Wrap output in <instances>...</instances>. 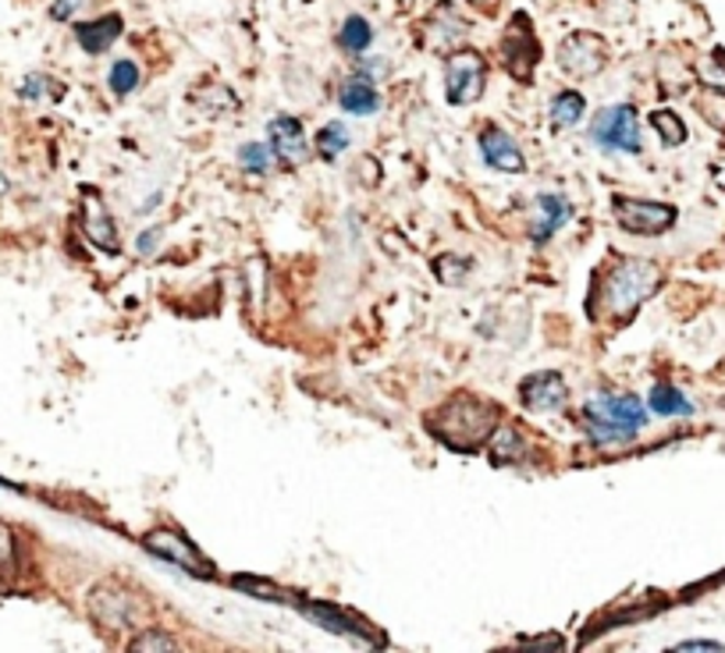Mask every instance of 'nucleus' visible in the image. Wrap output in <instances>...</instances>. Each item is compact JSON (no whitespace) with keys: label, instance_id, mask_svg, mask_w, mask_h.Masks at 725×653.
<instances>
[{"label":"nucleus","instance_id":"1","mask_svg":"<svg viewBox=\"0 0 725 653\" xmlns=\"http://www.w3.org/2000/svg\"><path fill=\"white\" fill-rule=\"evenodd\" d=\"M502 408L480 394H451V398L427 416V430L451 451H477L483 440H491Z\"/></svg>","mask_w":725,"mask_h":653},{"label":"nucleus","instance_id":"2","mask_svg":"<svg viewBox=\"0 0 725 653\" xmlns=\"http://www.w3.org/2000/svg\"><path fill=\"white\" fill-rule=\"evenodd\" d=\"M658 284H661L658 263L629 256V260H618L598 281V292L591 295L594 302H587V313H591V316L609 313V316H615L618 324H623V320H629V316L644 306L647 299L658 292Z\"/></svg>","mask_w":725,"mask_h":653},{"label":"nucleus","instance_id":"3","mask_svg":"<svg viewBox=\"0 0 725 653\" xmlns=\"http://www.w3.org/2000/svg\"><path fill=\"white\" fill-rule=\"evenodd\" d=\"M583 427L598 444H626L647 427V405L637 394L598 391L583 405Z\"/></svg>","mask_w":725,"mask_h":653},{"label":"nucleus","instance_id":"4","mask_svg":"<svg viewBox=\"0 0 725 653\" xmlns=\"http://www.w3.org/2000/svg\"><path fill=\"white\" fill-rule=\"evenodd\" d=\"M498 50H502V60H505V68L512 71V79H516V82H531L534 79V68H537V60H540V43H537V33H534L531 19H526L523 11L512 14V22L505 25L502 43H498Z\"/></svg>","mask_w":725,"mask_h":653},{"label":"nucleus","instance_id":"5","mask_svg":"<svg viewBox=\"0 0 725 653\" xmlns=\"http://www.w3.org/2000/svg\"><path fill=\"white\" fill-rule=\"evenodd\" d=\"M591 139L601 149H618V154H640V121L633 103L623 108H604L591 121Z\"/></svg>","mask_w":725,"mask_h":653},{"label":"nucleus","instance_id":"6","mask_svg":"<svg viewBox=\"0 0 725 653\" xmlns=\"http://www.w3.org/2000/svg\"><path fill=\"white\" fill-rule=\"evenodd\" d=\"M488 79V60L477 50H456L445 65V97L451 108H466L473 103Z\"/></svg>","mask_w":725,"mask_h":653},{"label":"nucleus","instance_id":"7","mask_svg":"<svg viewBox=\"0 0 725 653\" xmlns=\"http://www.w3.org/2000/svg\"><path fill=\"white\" fill-rule=\"evenodd\" d=\"M143 547L149 554H157L164 561H171V565H178L181 572L196 575V579H214V565L200 554V547H192L181 533H175V529H154V533L143 537Z\"/></svg>","mask_w":725,"mask_h":653},{"label":"nucleus","instance_id":"8","mask_svg":"<svg viewBox=\"0 0 725 653\" xmlns=\"http://www.w3.org/2000/svg\"><path fill=\"white\" fill-rule=\"evenodd\" d=\"M615 221L633 235H661L676 224V206L651 203V200H629V195H615Z\"/></svg>","mask_w":725,"mask_h":653},{"label":"nucleus","instance_id":"9","mask_svg":"<svg viewBox=\"0 0 725 653\" xmlns=\"http://www.w3.org/2000/svg\"><path fill=\"white\" fill-rule=\"evenodd\" d=\"M566 394L569 391H566L562 373H555V370L531 373L520 384V402L531 408V413H558V408H566Z\"/></svg>","mask_w":725,"mask_h":653},{"label":"nucleus","instance_id":"10","mask_svg":"<svg viewBox=\"0 0 725 653\" xmlns=\"http://www.w3.org/2000/svg\"><path fill=\"white\" fill-rule=\"evenodd\" d=\"M558 60H562V68L569 75H577V79H587V75H598L604 68V40L601 36H591V33H577L562 43V50H558Z\"/></svg>","mask_w":725,"mask_h":653},{"label":"nucleus","instance_id":"11","mask_svg":"<svg viewBox=\"0 0 725 653\" xmlns=\"http://www.w3.org/2000/svg\"><path fill=\"white\" fill-rule=\"evenodd\" d=\"M89 611H93L97 621L108 626V632L129 629L135 621V615H140L135 611V600L129 594H121V589H114V586H100L93 594V600H89Z\"/></svg>","mask_w":725,"mask_h":653},{"label":"nucleus","instance_id":"12","mask_svg":"<svg viewBox=\"0 0 725 653\" xmlns=\"http://www.w3.org/2000/svg\"><path fill=\"white\" fill-rule=\"evenodd\" d=\"M480 154L494 171H509V174L526 171L523 149L516 146V139H512L505 128H483L480 132Z\"/></svg>","mask_w":725,"mask_h":653},{"label":"nucleus","instance_id":"13","mask_svg":"<svg viewBox=\"0 0 725 653\" xmlns=\"http://www.w3.org/2000/svg\"><path fill=\"white\" fill-rule=\"evenodd\" d=\"M267 135H270V149H275V157H281L285 164H302V160H306V132H302L299 117L278 114L267 125Z\"/></svg>","mask_w":725,"mask_h":653},{"label":"nucleus","instance_id":"14","mask_svg":"<svg viewBox=\"0 0 725 653\" xmlns=\"http://www.w3.org/2000/svg\"><path fill=\"white\" fill-rule=\"evenodd\" d=\"M82 227H86V238L93 241L97 249L103 252H118V232H114V221L108 217V210H103L100 195L93 189H86V214H82Z\"/></svg>","mask_w":725,"mask_h":653},{"label":"nucleus","instance_id":"15","mask_svg":"<svg viewBox=\"0 0 725 653\" xmlns=\"http://www.w3.org/2000/svg\"><path fill=\"white\" fill-rule=\"evenodd\" d=\"M338 103H342V111H345V114L370 117V114L381 111V93H377V89H373L370 75H362V71H359V75H353V79L342 86Z\"/></svg>","mask_w":725,"mask_h":653},{"label":"nucleus","instance_id":"16","mask_svg":"<svg viewBox=\"0 0 725 653\" xmlns=\"http://www.w3.org/2000/svg\"><path fill=\"white\" fill-rule=\"evenodd\" d=\"M121 29H125V22H121L118 14H103V19L75 25V40L82 43L86 54H103L121 36Z\"/></svg>","mask_w":725,"mask_h":653},{"label":"nucleus","instance_id":"17","mask_svg":"<svg viewBox=\"0 0 725 653\" xmlns=\"http://www.w3.org/2000/svg\"><path fill=\"white\" fill-rule=\"evenodd\" d=\"M526 454H531L526 437L516 427H502V423H498L494 440H491V462L494 465H516V462H526Z\"/></svg>","mask_w":725,"mask_h":653},{"label":"nucleus","instance_id":"18","mask_svg":"<svg viewBox=\"0 0 725 653\" xmlns=\"http://www.w3.org/2000/svg\"><path fill=\"white\" fill-rule=\"evenodd\" d=\"M302 615L313 618L316 626H324L327 632L335 635H349V640H359L362 632H367V626H359V621H353L345 611H338V607H324V604H302Z\"/></svg>","mask_w":725,"mask_h":653},{"label":"nucleus","instance_id":"19","mask_svg":"<svg viewBox=\"0 0 725 653\" xmlns=\"http://www.w3.org/2000/svg\"><path fill=\"white\" fill-rule=\"evenodd\" d=\"M537 206L544 210V217H540V224L534 227V241H548V238L558 232V227L569 224L572 206H569V200H562V195H540Z\"/></svg>","mask_w":725,"mask_h":653},{"label":"nucleus","instance_id":"20","mask_svg":"<svg viewBox=\"0 0 725 653\" xmlns=\"http://www.w3.org/2000/svg\"><path fill=\"white\" fill-rule=\"evenodd\" d=\"M647 405H651V413H658V416H690L693 413L690 398L679 387H672V384H655Z\"/></svg>","mask_w":725,"mask_h":653},{"label":"nucleus","instance_id":"21","mask_svg":"<svg viewBox=\"0 0 725 653\" xmlns=\"http://www.w3.org/2000/svg\"><path fill=\"white\" fill-rule=\"evenodd\" d=\"M583 111H587V103H583V97L577 93V89H566V93H558L551 100V121L558 128H572L583 117Z\"/></svg>","mask_w":725,"mask_h":653},{"label":"nucleus","instance_id":"22","mask_svg":"<svg viewBox=\"0 0 725 653\" xmlns=\"http://www.w3.org/2000/svg\"><path fill=\"white\" fill-rule=\"evenodd\" d=\"M370 40H373V29H370L367 19H359V14H353V19H345L342 33H338L342 50H349V54H367V50H370Z\"/></svg>","mask_w":725,"mask_h":653},{"label":"nucleus","instance_id":"23","mask_svg":"<svg viewBox=\"0 0 725 653\" xmlns=\"http://www.w3.org/2000/svg\"><path fill=\"white\" fill-rule=\"evenodd\" d=\"M349 128L342 125V121H331V125L321 128V135H316V154H321L324 160H335L338 154H345L349 149Z\"/></svg>","mask_w":725,"mask_h":653},{"label":"nucleus","instance_id":"24","mask_svg":"<svg viewBox=\"0 0 725 653\" xmlns=\"http://www.w3.org/2000/svg\"><path fill=\"white\" fill-rule=\"evenodd\" d=\"M238 160L249 174H267L270 167H275V149L264 146V143H249V146L238 149Z\"/></svg>","mask_w":725,"mask_h":653},{"label":"nucleus","instance_id":"25","mask_svg":"<svg viewBox=\"0 0 725 653\" xmlns=\"http://www.w3.org/2000/svg\"><path fill=\"white\" fill-rule=\"evenodd\" d=\"M651 125L658 128V135H661L665 146H683V143H687V125H683V121H679L672 111H655V114H651Z\"/></svg>","mask_w":725,"mask_h":653},{"label":"nucleus","instance_id":"26","mask_svg":"<svg viewBox=\"0 0 725 653\" xmlns=\"http://www.w3.org/2000/svg\"><path fill=\"white\" fill-rule=\"evenodd\" d=\"M111 89L118 97H125V93H132L135 86H140V68L132 65V60H118V65L111 68Z\"/></svg>","mask_w":725,"mask_h":653},{"label":"nucleus","instance_id":"27","mask_svg":"<svg viewBox=\"0 0 725 653\" xmlns=\"http://www.w3.org/2000/svg\"><path fill=\"white\" fill-rule=\"evenodd\" d=\"M701 79H704L707 86H715L718 93H725V50H715V54H712V60H707L704 71H701Z\"/></svg>","mask_w":725,"mask_h":653},{"label":"nucleus","instance_id":"28","mask_svg":"<svg viewBox=\"0 0 725 653\" xmlns=\"http://www.w3.org/2000/svg\"><path fill=\"white\" fill-rule=\"evenodd\" d=\"M132 650H178V643H171V635L164 632H143L132 640Z\"/></svg>","mask_w":725,"mask_h":653},{"label":"nucleus","instance_id":"29","mask_svg":"<svg viewBox=\"0 0 725 653\" xmlns=\"http://www.w3.org/2000/svg\"><path fill=\"white\" fill-rule=\"evenodd\" d=\"M14 565V540L8 533V526L0 522V572H8Z\"/></svg>","mask_w":725,"mask_h":653},{"label":"nucleus","instance_id":"30","mask_svg":"<svg viewBox=\"0 0 725 653\" xmlns=\"http://www.w3.org/2000/svg\"><path fill=\"white\" fill-rule=\"evenodd\" d=\"M89 4V0H57V4L51 8V19L54 22H65V19H71L75 11H82Z\"/></svg>","mask_w":725,"mask_h":653},{"label":"nucleus","instance_id":"31","mask_svg":"<svg viewBox=\"0 0 725 653\" xmlns=\"http://www.w3.org/2000/svg\"><path fill=\"white\" fill-rule=\"evenodd\" d=\"M679 653H722L725 646L715 640H690V643H676Z\"/></svg>","mask_w":725,"mask_h":653},{"label":"nucleus","instance_id":"32","mask_svg":"<svg viewBox=\"0 0 725 653\" xmlns=\"http://www.w3.org/2000/svg\"><path fill=\"white\" fill-rule=\"evenodd\" d=\"M160 235H164L160 227H154V232H146V235L140 238V252H143V256H149V252H154V249H157V238H160Z\"/></svg>","mask_w":725,"mask_h":653},{"label":"nucleus","instance_id":"33","mask_svg":"<svg viewBox=\"0 0 725 653\" xmlns=\"http://www.w3.org/2000/svg\"><path fill=\"white\" fill-rule=\"evenodd\" d=\"M40 89H43V79H29V82H25V89H22V97H25V100H29V97H36Z\"/></svg>","mask_w":725,"mask_h":653},{"label":"nucleus","instance_id":"34","mask_svg":"<svg viewBox=\"0 0 725 653\" xmlns=\"http://www.w3.org/2000/svg\"><path fill=\"white\" fill-rule=\"evenodd\" d=\"M470 4H473V8H491L494 0H470Z\"/></svg>","mask_w":725,"mask_h":653}]
</instances>
